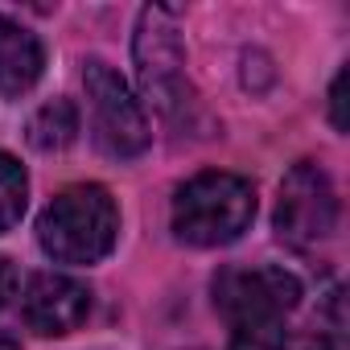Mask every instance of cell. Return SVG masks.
Listing matches in <instances>:
<instances>
[{
  "mask_svg": "<svg viewBox=\"0 0 350 350\" xmlns=\"http://www.w3.org/2000/svg\"><path fill=\"white\" fill-rule=\"evenodd\" d=\"M132 62H136V83H140L144 99L161 111V120L173 124L178 132H194L202 103H198V91L190 87L186 46L178 33V17L169 9L140 13L136 38H132Z\"/></svg>",
  "mask_w": 350,
  "mask_h": 350,
  "instance_id": "6da1fadb",
  "label": "cell"
},
{
  "mask_svg": "<svg viewBox=\"0 0 350 350\" xmlns=\"http://www.w3.org/2000/svg\"><path fill=\"white\" fill-rule=\"evenodd\" d=\"M256 219V186L239 173L206 169L173 198V235L190 247H227Z\"/></svg>",
  "mask_w": 350,
  "mask_h": 350,
  "instance_id": "7a4b0ae2",
  "label": "cell"
},
{
  "mask_svg": "<svg viewBox=\"0 0 350 350\" xmlns=\"http://www.w3.org/2000/svg\"><path fill=\"white\" fill-rule=\"evenodd\" d=\"M116 239L120 206L103 186H70L38 219V243L54 264H99Z\"/></svg>",
  "mask_w": 350,
  "mask_h": 350,
  "instance_id": "3957f363",
  "label": "cell"
},
{
  "mask_svg": "<svg viewBox=\"0 0 350 350\" xmlns=\"http://www.w3.org/2000/svg\"><path fill=\"white\" fill-rule=\"evenodd\" d=\"M83 91H87V111H91V136L99 152L116 161H132L152 144V128L144 116V103L128 91V83L99 58L83 66Z\"/></svg>",
  "mask_w": 350,
  "mask_h": 350,
  "instance_id": "277c9868",
  "label": "cell"
},
{
  "mask_svg": "<svg viewBox=\"0 0 350 350\" xmlns=\"http://www.w3.org/2000/svg\"><path fill=\"white\" fill-rule=\"evenodd\" d=\"M301 305V280L276 264L260 268H223L215 276V309L231 329L284 321Z\"/></svg>",
  "mask_w": 350,
  "mask_h": 350,
  "instance_id": "5b68a950",
  "label": "cell"
},
{
  "mask_svg": "<svg viewBox=\"0 0 350 350\" xmlns=\"http://www.w3.org/2000/svg\"><path fill=\"white\" fill-rule=\"evenodd\" d=\"M338 227V194L317 161H297L276 198V235L288 247H313Z\"/></svg>",
  "mask_w": 350,
  "mask_h": 350,
  "instance_id": "8992f818",
  "label": "cell"
},
{
  "mask_svg": "<svg viewBox=\"0 0 350 350\" xmlns=\"http://www.w3.org/2000/svg\"><path fill=\"white\" fill-rule=\"evenodd\" d=\"M25 325L42 338H66L91 317V288L66 272H38L21 293Z\"/></svg>",
  "mask_w": 350,
  "mask_h": 350,
  "instance_id": "52a82bcc",
  "label": "cell"
},
{
  "mask_svg": "<svg viewBox=\"0 0 350 350\" xmlns=\"http://www.w3.org/2000/svg\"><path fill=\"white\" fill-rule=\"evenodd\" d=\"M46 70V46L42 38L21 25L17 17L0 13V95L5 99H21L38 87Z\"/></svg>",
  "mask_w": 350,
  "mask_h": 350,
  "instance_id": "ba28073f",
  "label": "cell"
},
{
  "mask_svg": "<svg viewBox=\"0 0 350 350\" xmlns=\"http://www.w3.org/2000/svg\"><path fill=\"white\" fill-rule=\"evenodd\" d=\"M79 136V111L70 99H50L29 120V144L38 152H62Z\"/></svg>",
  "mask_w": 350,
  "mask_h": 350,
  "instance_id": "9c48e42d",
  "label": "cell"
},
{
  "mask_svg": "<svg viewBox=\"0 0 350 350\" xmlns=\"http://www.w3.org/2000/svg\"><path fill=\"white\" fill-rule=\"evenodd\" d=\"M25 202H29V178H25L21 161L0 152V235L21 223Z\"/></svg>",
  "mask_w": 350,
  "mask_h": 350,
  "instance_id": "30bf717a",
  "label": "cell"
},
{
  "mask_svg": "<svg viewBox=\"0 0 350 350\" xmlns=\"http://www.w3.org/2000/svg\"><path fill=\"white\" fill-rule=\"evenodd\" d=\"M231 350H309V342H297L284 329V321H268V325L231 329Z\"/></svg>",
  "mask_w": 350,
  "mask_h": 350,
  "instance_id": "8fae6325",
  "label": "cell"
},
{
  "mask_svg": "<svg viewBox=\"0 0 350 350\" xmlns=\"http://www.w3.org/2000/svg\"><path fill=\"white\" fill-rule=\"evenodd\" d=\"M329 120H334V128L338 132H346V66L334 75V87H329Z\"/></svg>",
  "mask_w": 350,
  "mask_h": 350,
  "instance_id": "7c38bea8",
  "label": "cell"
},
{
  "mask_svg": "<svg viewBox=\"0 0 350 350\" xmlns=\"http://www.w3.org/2000/svg\"><path fill=\"white\" fill-rule=\"evenodd\" d=\"M17 293V268L5 260V256H0V309H5L9 305V297Z\"/></svg>",
  "mask_w": 350,
  "mask_h": 350,
  "instance_id": "4fadbf2b",
  "label": "cell"
},
{
  "mask_svg": "<svg viewBox=\"0 0 350 350\" xmlns=\"http://www.w3.org/2000/svg\"><path fill=\"white\" fill-rule=\"evenodd\" d=\"M0 350H21L17 334H9V329H0Z\"/></svg>",
  "mask_w": 350,
  "mask_h": 350,
  "instance_id": "5bb4252c",
  "label": "cell"
}]
</instances>
